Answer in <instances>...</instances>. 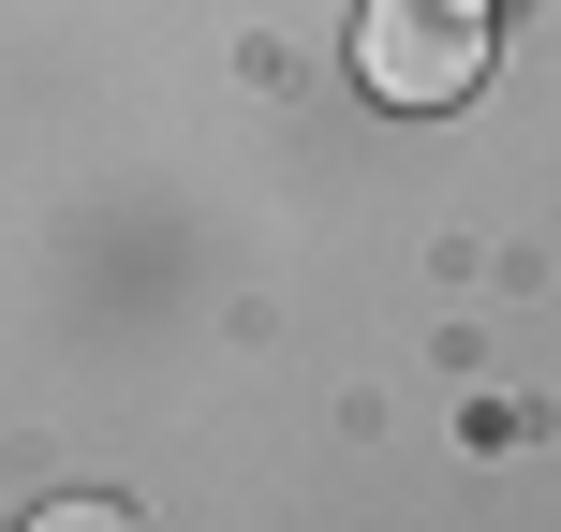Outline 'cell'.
<instances>
[{
  "instance_id": "obj_2",
  "label": "cell",
  "mask_w": 561,
  "mask_h": 532,
  "mask_svg": "<svg viewBox=\"0 0 561 532\" xmlns=\"http://www.w3.org/2000/svg\"><path fill=\"white\" fill-rule=\"evenodd\" d=\"M30 532H134V518H118V503H45Z\"/></svg>"
},
{
  "instance_id": "obj_1",
  "label": "cell",
  "mask_w": 561,
  "mask_h": 532,
  "mask_svg": "<svg viewBox=\"0 0 561 532\" xmlns=\"http://www.w3.org/2000/svg\"><path fill=\"white\" fill-rule=\"evenodd\" d=\"M355 75L385 104H458L488 75V0H369L355 15Z\"/></svg>"
}]
</instances>
